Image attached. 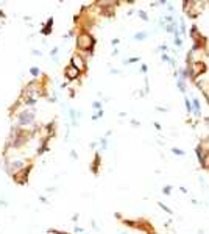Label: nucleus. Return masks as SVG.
I'll list each match as a JSON object with an SVG mask.
<instances>
[{
	"label": "nucleus",
	"instance_id": "72a5a7b5",
	"mask_svg": "<svg viewBox=\"0 0 209 234\" xmlns=\"http://www.w3.org/2000/svg\"><path fill=\"white\" fill-rule=\"evenodd\" d=\"M39 200L42 201V203H47V198L45 197H39Z\"/></svg>",
	"mask_w": 209,
	"mask_h": 234
},
{
	"label": "nucleus",
	"instance_id": "a878e982",
	"mask_svg": "<svg viewBox=\"0 0 209 234\" xmlns=\"http://www.w3.org/2000/svg\"><path fill=\"white\" fill-rule=\"evenodd\" d=\"M56 53H58V47H55L50 50V56H56Z\"/></svg>",
	"mask_w": 209,
	"mask_h": 234
},
{
	"label": "nucleus",
	"instance_id": "7c9ffc66",
	"mask_svg": "<svg viewBox=\"0 0 209 234\" xmlns=\"http://www.w3.org/2000/svg\"><path fill=\"white\" fill-rule=\"evenodd\" d=\"M131 125H133V127H139V122H137V120H131Z\"/></svg>",
	"mask_w": 209,
	"mask_h": 234
},
{
	"label": "nucleus",
	"instance_id": "c756f323",
	"mask_svg": "<svg viewBox=\"0 0 209 234\" xmlns=\"http://www.w3.org/2000/svg\"><path fill=\"white\" fill-rule=\"evenodd\" d=\"M33 55H36V56H41V55H42V53H41L39 50H33Z\"/></svg>",
	"mask_w": 209,
	"mask_h": 234
},
{
	"label": "nucleus",
	"instance_id": "6ab92c4d",
	"mask_svg": "<svg viewBox=\"0 0 209 234\" xmlns=\"http://www.w3.org/2000/svg\"><path fill=\"white\" fill-rule=\"evenodd\" d=\"M158 204H159V206H161V208H162L164 211H166V212H169V214H172V209H170V208H169V206H166V204H164V203H162V201H159V203H158Z\"/></svg>",
	"mask_w": 209,
	"mask_h": 234
},
{
	"label": "nucleus",
	"instance_id": "f257e3e1",
	"mask_svg": "<svg viewBox=\"0 0 209 234\" xmlns=\"http://www.w3.org/2000/svg\"><path fill=\"white\" fill-rule=\"evenodd\" d=\"M97 44V39L92 36L89 31L80 30L75 37V45H76V53H84V52H94V47Z\"/></svg>",
	"mask_w": 209,
	"mask_h": 234
},
{
	"label": "nucleus",
	"instance_id": "6e6552de",
	"mask_svg": "<svg viewBox=\"0 0 209 234\" xmlns=\"http://www.w3.org/2000/svg\"><path fill=\"white\" fill-rule=\"evenodd\" d=\"M100 162H102V159H100V153H95V159H94V164H91V172L92 173H98V166H100Z\"/></svg>",
	"mask_w": 209,
	"mask_h": 234
},
{
	"label": "nucleus",
	"instance_id": "cd10ccee",
	"mask_svg": "<svg viewBox=\"0 0 209 234\" xmlns=\"http://www.w3.org/2000/svg\"><path fill=\"white\" fill-rule=\"evenodd\" d=\"M72 36H74V30H70L69 33H66V35H64V37H66V39H69V37H72Z\"/></svg>",
	"mask_w": 209,
	"mask_h": 234
},
{
	"label": "nucleus",
	"instance_id": "a211bd4d",
	"mask_svg": "<svg viewBox=\"0 0 209 234\" xmlns=\"http://www.w3.org/2000/svg\"><path fill=\"white\" fill-rule=\"evenodd\" d=\"M172 153H173V155H178V156H184V155H186L184 151L179 150V148H172Z\"/></svg>",
	"mask_w": 209,
	"mask_h": 234
},
{
	"label": "nucleus",
	"instance_id": "7ed1b4c3",
	"mask_svg": "<svg viewBox=\"0 0 209 234\" xmlns=\"http://www.w3.org/2000/svg\"><path fill=\"white\" fill-rule=\"evenodd\" d=\"M27 166H28V162L25 159H20V158H17V159H9V158H6L5 159V170H6V173L9 176H13L14 173H17L19 170H22Z\"/></svg>",
	"mask_w": 209,
	"mask_h": 234
},
{
	"label": "nucleus",
	"instance_id": "20e7f679",
	"mask_svg": "<svg viewBox=\"0 0 209 234\" xmlns=\"http://www.w3.org/2000/svg\"><path fill=\"white\" fill-rule=\"evenodd\" d=\"M31 167H33V166H31V162H30L27 167H24V168H22V170H19L17 173H14L11 178H13L17 184H20V186H25V184L28 183V175H30Z\"/></svg>",
	"mask_w": 209,
	"mask_h": 234
},
{
	"label": "nucleus",
	"instance_id": "ddd939ff",
	"mask_svg": "<svg viewBox=\"0 0 209 234\" xmlns=\"http://www.w3.org/2000/svg\"><path fill=\"white\" fill-rule=\"evenodd\" d=\"M30 75H31L33 78H37V77L41 75V70H39V67H31V69H30Z\"/></svg>",
	"mask_w": 209,
	"mask_h": 234
},
{
	"label": "nucleus",
	"instance_id": "393cba45",
	"mask_svg": "<svg viewBox=\"0 0 209 234\" xmlns=\"http://www.w3.org/2000/svg\"><path fill=\"white\" fill-rule=\"evenodd\" d=\"M159 50H161L162 53H166V52L169 50V47H167L166 44H162V45H159Z\"/></svg>",
	"mask_w": 209,
	"mask_h": 234
},
{
	"label": "nucleus",
	"instance_id": "bb28decb",
	"mask_svg": "<svg viewBox=\"0 0 209 234\" xmlns=\"http://www.w3.org/2000/svg\"><path fill=\"white\" fill-rule=\"evenodd\" d=\"M147 70H148L147 64H142V66H141V72H142V73H147Z\"/></svg>",
	"mask_w": 209,
	"mask_h": 234
},
{
	"label": "nucleus",
	"instance_id": "0eeeda50",
	"mask_svg": "<svg viewBox=\"0 0 209 234\" xmlns=\"http://www.w3.org/2000/svg\"><path fill=\"white\" fill-rule=\"evenodd\" d=\"M192 112H194V116L195 117H200L201 116V105H200V102H198V99H192Z\"/></svg>",
	"mask_w": 209,
	"mask_h": 234
},
{
	"label": "nucleus",
	"instance_id": "39448f33",
	"mask_svg": "<svg viewBox=\"0 0 209 234\" xmlns=\"http://www.w3.org/2000/svg\"><path fill=\"white\" fill-rule=\"evenodd\" d=\"M70 64H72L75 69H78L81 73H84L86 70H87V61L80 55V53H75V55L70 58Z\"/></svg>",
	"mask_w": 209,
	"mask_h": 234
},
{
	"label": "nucleus",
	"instance_id": "b1692460",
	"mask_svg": "<svg viewBox=\"0 0 209 234\" xmlns=\"http://www.w3.org/2000/svg\"><path fill=\"white\" fill-rule=\"evenodd\" d=\"M92 106H94L95 109L100 111V109H102V102H94V103H92Z\"/></svg>",
	"mask_w": 209,
	"mask_h": 234
},
{
	"label": "nucleus",
	"instance_id": "473e14b6",
	"mask_svg": "<svg viewBox=\"0 0 209 234\" xmlns=\"http://www.w3.org/2000/svg\"><path fill=\"white\" fill-rule=\"evenodd\" d=\"M111 44H112V45H117V44H119V39H112Z\"/></svg>",
	"mask_w": 209,
	"mask_h": 234
},
{
	"label": "nucleus",
	"instance_id": "2f4dec72",
	"mask_svg": "<svg viewBox=\"0 0 209 234\" xmlns=\"http://www.w3.org/2000/svg\"><path fill=\"white\" fill-rule=\"evenodd\" d=\"M70 156H72L74 159H76V158H78V156H76V151H70Z\"/></svg>",
	"mask_w": 209,
	"mask_h": 234
},
{
	"label": "nucleus",
	"instance_id": "423d86ee",
	"mask_svg": "<svg viewBox=\"0 0 209 234\" xmlns=\"http://www.w3.org/2000/svg\"><path fill=\"white\" fill-rule=\"evenodd\" d=\"M80 75H81V72H80L78 69H75L70 63L64 67V77H66V80H67V81H75V80H78Z\"/></svg>",
	"mask_w": 209,
	"mask_h": 234
},
{
	"label": "nucleus",
	"instance_id": "f8f14e48",
	"mask_svg": "<svg viewBox=\"0 0 209 234\" xmlns=\"http://www.w3.org/2000/svg\"><path fill=\"white\" fill-rule=\"evenodd\" d=\"M201 168L209 170V150H206V153H205V161H203V167Z\"/></svg>",
	"mask_w": 209,
	"mask_h": 234
},
{
	"label": "nucleus",
	"instance_id": "412c9836",
	"mask_svg": "<svg viewBox=\"0 0 209 234\" xmlns=\"http://www.w3.org/2000/svg\"><path fill=\"white\" fill-rule=\"evenodd\" d=\"M102 116H103V109H100L97 114H94V116H92V120H98V119H100Z\"/></svg>",
	"mask_w": 209,
	"mask_h": 234
},
{
	"label": "nucleus",
	"instance_id": "1a4fd4ad",
	"mask_svg": "<svg viewBox=\"0 0 209 234\" xmlns=\"http://www.w3.org/2000/svg\"><path fill=\"white\" fill-rule=\"evenodd\" d=\"M52 27H53V17H50L47 20V24H45V27H42V35H50L52 33Z\"/></svg>",
	"mask_w": 209,
	"mask_h": 234
},
{
	"label": "nucleus",
	"instance_id": "aec40b11",
	"mask_svg": "<svg viewBox=\"0 0 209 234\" xmlns=\"http://www.w3.org/2000/svg\"><path fill=\"white\" fill-rule=\"evenodd\" d=\"M162 194L164 195H170V194H172V186H166V187L162 189Z\"/></svg>",
	"mask_w": 209,
	"mask_h": 234
},
{
	"label": "nucleus",
	"instance_id": "c85d7f7f",
	"mask_svg": "<svg viewBox=\"0 0 209 234\" xmlns=\"http://www.w3.org/2000/svg\"><path fill=\"white\" fill-rule=\"evenodd\" d=\"M75 233H83V228H80V226H75V230H74Z\"/></svg>",
	"mask_w": 209,
	"mask_h": 234
},
{
	"label": "nucleus",
	"instance_id": "4be33fe9",
	"mask_svg": "<svg viewBox=\"0 0 209 234\" xmlns=\"http://www.w3.org/2000/svg\"><path fill=\"white\" fill-rule=\"evenodd\" d=\"M161 58H162V61H164V63H170V61H172V58H170V56L167 55V53H162Z\"/></svg>",
	"mask_w": 209,
	"mask_h": 234
},
{
	"label": "nucleus",
	"instance_id": "9b49d317",
	"mask_svg": "<svg viewBox=\"0 0 209 234\" xmlns=\"http://www.w3.org/2000/svg\"><path fill=\"white\" fill-rule=\"evenodd\" d=\"M177 86H178V89H179L181 92H186V80L178 78V80H177Z\"/></svg>",
	"mask_w": 209,
	"mask_h": 234
},
{
	"label": "nucleus",
	"instance_id": "f3484780",
	"mask_svg": "<svg viewBox=\"0 0 209 234\" xmlns=\"http://www.w3.org/2000/svg\"><path fill=\"white\" fill-rule=\"evenodd\" d=\"M137 14H139V17H142L144 20H148V16H147V13L144 11V9H139V11H137Z\"/></svg>",
	"mask_w": 209,
	"mask_h": 234
},
{
	"label": "nucleus",
	"instance_id": "f03ea898",
	"mask_svg": "<svg viewBox=\"0 0 209 234\" xmlns=\"http://www.w3.org/2000/svg\"><path fill=\"white\" fill-rule=\"evenodd\" d=\"M35 119H36V111L33 108H27V109H22L17 112L14 125L16 127H20V128L33 127L35 125Z\"/></svg>",
	"mask_w": 209,
	"mask_h": 234
},
{
	"label": "nucleus",
	"instance_id": "4468645a",
	"mask_svg": "<svg viewBox=\"0 0 209 234\" xmlns=\"http://www.w3.org/2000/svg\"><path fill=\"white\" fill-rule=\"evenodd\" d=\"M184 103H186V111H187L189 114H192V103L189 100V97H186V99H184Z\"/></svg>",
	"mask_w": 209,
	"mask_h": 234
},
{
	"label": "nucleus",
	"instance_id": "5701e85b",
	"mask_svg": "<svg viewBox=\"0 0 209 234\" xmlns=\"http://www.w3.org/2000/svg\"><path fill=\"white\" fill-rule=\"evenodd\" d=\"M175 45H177L178 48L183 47V41H181V37H175Z\"/></svg>",
	"mask_w": 209,
	"mask_h": 234
},
{
	"label": "nucleus",
	"instance_id": "dca6fc26",
	"mask_svg": "<svg viewBox=\"0 0 209 234\" xmlns=\"http://www.w3.org/2000/svg\"><path fill=\"white\" fill-rule=\"evenodd\" d=\"M139 59H141V58H137V56H134V58H128V59L125 61V64H134V63L139 61Z\"/></svg>",
	"mask_w": 209,
	"mask_h": 234
},
{
	"label": "nucleus",
	"instance_id": "2eb2a0df",
	"mask_svg": "<svg viewBox=\"0 0 209 234\" xmlns=\"http://www.w3.org/2000/svg\"><path fill=\"white\" fill-rule=\"evenodd\" d=\"M100 148H102V150H106V148H108V140L105 139V138L100 139Z\"/></svg>",
	"mask_w": 209,
	"mask_h": 234
},
{
	"label": "nucleus",
	"instance_id": "f704fd0d",
	"mask_svg": "<svg viewBox=\"0 0 209 234\" xmlns=\"http://www.w3.org/2000/svg\"><path fill=\"white\" fill-rule=\"evenodd\" d=\"M3 16H5V14H3V11H0V17H3Z\"/></svg>",
	"mask_w": 209,
	"mask_h": 234
},
{
	"label": "nucleus",
	"instance_id": "9d476101",
	"mask_svg": "<svg viewBox=\"0 0 209 234\" xmlns=\"http://www.w3.org/2000/svg\"><path fill=\"white\" fill-rule=\"evenodd\" d=\"M147 37H148L147 31H139V33H136V35L133 36V39H134V41H145Z\"/></svg>",
	"mask_w": 209,
	"mask_h": 234
}]
</instances>
